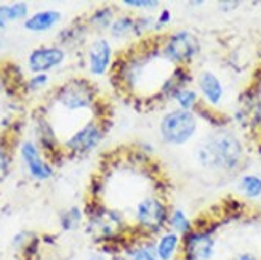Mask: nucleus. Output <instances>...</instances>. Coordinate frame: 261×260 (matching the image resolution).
Returning a JSON list of instances; mask_svg holds the SVG:
<instances>
[{
  "instance_id": "f257e3e1",
  "label": "nucleus",
  "mask_w": 261,
  "mask_h": 260,
  "mask_svg": "<svg viewBox=\"0 0 261 260\" xmlns=\"http://www.w3.org/2000/svg\"><path fill=\"white\" fill-rule=\"evenodd\" d=\"M244 143L229 129H215L196 148V161L213 172H234L244 162Z\"/></svg>"
},
{
  "instance_id": "f03ea898",
  "label": "nucleus",
  "mask_w": 261,
  "mask_h": 260,
  "mask_svg": "<svg viewBox=\"0 0 261 260\" xmlns=\"http://www.w3.org/2000/svg\"><path fill=\"white\" fill-rule=\"evenodd\" d=\"M199 130V121L196 112L173 109L162 116L159 124L161 138L172 146H183L196 137Z\"/></svg>"
},
{
  "instance_id": "7ed1b4c3",
  "label": "nucleus",
  "mask_w": 261,
  "mask_h": 260,
  "mask_svg": "<svg viewBox=\"0 0 261 260\" xmlns=\"http://www.w3.org/2000/svg\"><path fill=\"white\" fill-rule=\"evenodd\" d=\"M170 209L162 199L146 196L135 206V227L144 236H159L168 225Z\"/></svg>"
},
{
  "instance_id": "20e7f679",
  "label": "nucleus",
  "mask_w": 261,
  "mask_h": 260,
  "mask_svg": "<svg viewBox=\"0 0 261 260\" xmlns=\"http://www.w3.org/2000/svg\"><path fill=\"white\" fill-rule=\"evenodd\" d=\"M200 52V42L194 32L179 29L170 32L161 43V56L175 66H188Z\"/></svg>"
},
{
  "instance_id": "39448f33",
  "label": "nucleus",
  "mask_w": 261,
  "mask_h": 260,
  "mask_svg": "<svg viewBox=\"0 0 261 260\" xmlns=\"http://www.w3.org/2000/svg\"><path fill=\"white\" fill-rule=\"evenodd\" d=\"M127 228L125 219L114 209L99 207L93 214H90L88 231L92 233L98 241L114 243L123 234Z\"/></svg>"
},
{
  "instance_id": "423d86ee",
  "label": "nucleus",
  "mask_w": 261,
  "mask_h": 260,
  "mask_svg": "<svg viewBox=\"0 0 261 260\" xmlns=\"http://www.w3.org/2000/svg\"><path fill=\"white\" fill-rule=\"evenodd\" d=\"M217 252L215 233L203 227H194L191 233L183 236L179 260H212Z\"/></svg>"
},
{
  "instance_id": "0eeeda50",
  "label": "nucleus",
  "mask_w": 261,
  "mask_h": 260,
  "mask_svg": "<svg viewBox=\"0 0 261 260\" xmlns=\"http://www.w3.org/2000/svg\"><path fill=\"white\" fill-rule=\"evenodd\" d=\"M56 100L69 111L85 109L93 105L95 88L84 79H74V81H69L58 90Z\"/></svg>"
},
{
  "instance_id": "6e6552de",
  "label": "nucleus",
  "mask_w": 261,
  "mask_h": 260,
  "mask_svg": "<svg viewBox=\"0 0 261 260\" xmlns=\"http://www.w3.org/2000/svg\"><path fill=\"white\" fill-rule=\"evenodd\" d=\"M101 138H103L101 126L98 122L92 121V122H87L85 126H82L75 133H72L71 137L67 138L66 148L72 153L84 154V153H88L93 148H96Z\"/></svg>"
},
{
  "instance_id": "1a4fd4ad",
  "label": "nucleus",
  "mask_w": 261,
  "mask_h": 260,
  "mask_svg": "<svg viewBox=\"0 0 261 260\" xmlns=\"http://www.w3.org/2000/svg\"><path fill=\"white\" fill-rule=\"evenodd\" d=\"M66 58L61 47H39L28 56V66L34 74H47L53 67L60 66Z\"/></svg>"
},
{
  "instance_id": "9d476101",
  "label": "nucleus",
  "mask_w": 261,
  "mask_h": 260,
  "mask_svg": "<svg viewBox=\"0 0 261 260\" xmlns=\"http://www.w3.org/2000/svg\"><path fill=\"white\" fill-rule=\"evenodd\" d=\"M19 153H21V157L22 161H24L28 171H29V175L36 180H48L51 178L53 175V167L43 159L42 154H40V150L37 148V145L28 140L21 145L19 148Z\"/></svg>"
},
{
  "instance_id": "9b49d317",
  "label": "nucleus",
  "mask_w": 261,
  "mask_h": 260,
  "mask_svg": "<svg viewBox=\"0 0 261 260\" xmlns=\"http://www.w3.org/2000/svg\"><path fill=\"white\" fill-rule=\"evenodd\" d=\"M197 90L202 97V103H205L210 108L220 106L224 98V85L221 79L210 69H203L199 73Z\"/></svg>"
},
{
  "instance_id": "f8f14e48",
  "label": "nucleus",
  "mask_w": 261,
  "mask_h": 260,
  "mask_svg": "<svg viewBox=\"0 0 261 260\" xmlns=\"http://www.w3.org/2000/svg\"><path fill=\"white\" fill-rule=\"evenodd\" d=\"M112 45L108 39H96L88 50V69L93 76H105L112 64Z\"/></svg>"
},
{
  "instance_id": "ddd939ff",
  "label": "nucleus",
  "mask_w": 261,
  "mask_h": 260,
  "mask_svg": "<svg viewBox=\"0 0 261 260\" xmlns=\"http://www.w3.org/2000/svg\"><path fill=\"white\" fill-rule=\"evenodd\" d=\"M181 238L179 234L165 230L164 233H161L155 238V241L152 243V249L154 254L159 260H179V254H181Z\"/></svg>"
},
{
  "instance_id": "4468645a",
  "label": "nucleus",
  "mask_w": 261,
  "mask_h": 260,
  "mask_svg": "<svg viewBox=\"0 0 261 260\" xmlns=\"http://www.w3.org/2000/svg\"><path fill=\"white\" fill-rule=\"evenodd\" d=\"M191 81H192V76L186 66H175V69L170 73V76L164 81V84L161 87V93L165 98L172 100L173 95L176 92H179L181 88L189 87Z\"/></svg>"
},
{
  "instance_id": "2eb2a0df",
  "label": "nucleus",
  "mask_w": 261,
  "mask_h": 260,
  "mask_svg": "<svg viewBox=\"0 0 261 260\" xmlns=\"http://www.w3.org/2000/svg\"><path fill=\"white\" fill-rule=\"evenodd\" d=\"M60 21L61 13L58 10H42L24 21V28L31 32H45L55 28Z\"/></svg>"
},
{
  "instance_id": "dca6fc26",
  "label": "nucleus",
  "mask_w": 261,
  "mask_h": 260,
  "mask_svg": "<svg viewBox=\"0 0 261 260\" xmlns=\"http://www.w3.org/2000/svg\"><path fill=\"white\" fill-rule=\"evenodd\" d=\"M167 228L183 238V236H186L188 233L194 230V223H192V220L183 209H172L168 216Z\"/></svg>"
},
{
  "instance_id": "f3484780",
  "label": "nucleus",
  "mask_w": 261,
  "mask_h": 260,
  "mask_svg": "<svg viewBox=\"0 0 261 260\" xmlns=\"http://www.w3.org/2000/svg\"><path fill=\"white\" fill-rule=\"evenodd\" d=\"M237 188L247 199H259L261 198V177L256 174H245L239 178Z\"/></svg>"
},
{
  "instance_id": "a211bd4d",
  "label": "nucleus",
  "mask_w": 261,
  "mask_h": 260,
  "mask_svg": "<svg viewBox=\"0 0 261 260\" xmlns=\"http://www.w3.org/2000/svg\"><path fill=\"white\" fill-rule=\"evenodd\" d=\"M28 4L18 2L13 5H2L0 7V28H5L8 22L28 19Z\"/></svg>"
},
{
  "instance_id": "6ab92c4d",
  "label": "nucleus",
  "mask_w": 261,
  "mask_h": 260,
  "mask_svg": "<svg viewBox=\"0 0 261 260\" xmlns=\"http://www.w3.org/2000/svg\"><path fill=\"white\" fill-rule=\"evenodd\" d=\"M175 103L178 105V109H183V111H192L199 106L200 103V97L196 92L194 88L186 87V88H181L179 92H176L172 98Z\"/></svg>"
},
{
  "instance_id": "aec40b11",
  "label": "nucleus",
  "mask_w": 261,
  "mask_h": 260,
  "mask_svg": "<svg viewBox=\"0 0 261 260\" xmlns=\"http://www.w3.org/2000/svg\"><path fill=\"white\" fill-rule=\"evenodd\" d=\"M133 28H135V16L123 15L112 21L109 31L114 39H127L128 36H133Z\"/></svg>"
},
{
  "instance_id": "412c9836",
  "label": "nucleus",
  "mask_w": 261,
  "mask_h": 260,
  "mask_svg": "<svg viewBox=\"0 0 261 260\" xmlns=\"http://www.w3.org/2000/svg\"><path fill=\"white\" fill-rule=\"evenodd\" d=\"M114 19H116V16H114V10H112V7H101V8L95 10L93 15L90 16V25L98 29H106V28H111Z\"/></svg>"
},
{
  "instance_id": "4be33fe9",
  "label": "nucleus",
  "mask_w": 261,
  "mask_h": 260,
  "mask_svg": "<svg viewBox=\"0 0 261 260\" xmlns=\"http://www.w3.org/2000/svg\"><path fill=\"white\" fill-rule=\"evenodd\" d=\"M82 219H84L82 210L79 209V207H71L69 210H66V212L61 214V219H60L61 228L64 231H72V230L81 227Z\"/></svg>"
},
{
  "instance_id": "5701e85b",
  "label": "nucleus",
  "mask_w": 261,
  "mask_h": 260,
  "mask_svg": "<svg viewBox=\"0 0 261 260\" xmlns=\"http://www.w3.org/2000/svg\"><path fill=\"white\" fill-rule=\"evenodd\" d=\"M154 25H155V18L152 16H135V28H133V36L135 37H141L146 34L154 32Z\"/></svg>"
},
{
  "instance_id": "b1692460",
  "label": "nucleus",
  "mask_w": 261,
  "mask_h": 260,
  "mask_svg": "<svg viewBox=\"0 0 261 260\" xmlns=\"http://www.w3.org/2000/svg\"><path fill=\"white\" fill-rule=\"evenodd\" d=\"M130 260H159L154 254L152 243H143L133 246L130 251Z\"/></svg>"
},
{
  "instance_id": "393cba45",
  "label": "nucleus",
  "mask_w": 261,
  "mask_h": 260,
  "mask_svg": "<svg viewBox=\"0 0 261 260\" xmlns=\"http://www.w3.org/2000/svg\"><path fill=\"white\" fill-rule=\"evenodd\" d=\"M123 5L133 10H155L161 4L157 0H123Z\"/></svg>"
},
{
  "instance_id": "a878e982",
  "label": "nucleus",
  "mask_w": 261,
  "mask_h": 260,
  "mask_svg": "<svg viewBox=\"0 0 261 260\" xmlns=\"http://www.w3.org/2000/svg\"><path fill=\"white\" fill-rule=\"evenodd\" d=\"M170 22H172V11L168 8H161L159 15L155 18V25H154V32H161L164 31Z\"/></svg>"
},
{
  "instance_id": "bb28decb",
  "label": "nucleus",
  "mask_w": 261,
  "mask_h": 260,
  "mask_svg": "<svg viewBox=\"0 0 261 260\" xmlns=\"http://www.w3.org/2000/svg\"><path fill=\"white\" fill-rule=\"evenodd\" d=\"M47 84H48V76H47V74H34V76L29 79L28 88L31 90V92H36V90L43 88Z\"/></svg>"
},
{
  "instance_id": "cd10ccee",
  "label": "nucleus",
  "mask_w": 261,
  "mask_h": 260,
  "mask_svg": "<svg viewBox=\"0 0 261 260\" xmlns=\"http://www.w3.org/2000/svg\"><path fill=\"white\" fill-rule=\"evenodd\" d=\"M8 169H10V159H8V154L7 151L0 146V182L7 177L8 174Z\"/></svg>"
},
{
  "instance_id": "c85d7f7f",
  "label": "nucleus",
  "mask_w": 261,
  "mask_h": 260,
  "mask_svg": "<svg viewBox=\"0 0 261 260\" xmlns=\"http://www.w3.org/2000/svg\"><path fill=\"white\" fill-rule=\"evenodd\" d=\"M231 260H261V258L258 255H255L253 252H241V254L234 255Z\"/></svg>"
},
{
  "instance_id": "c756f323",
  "label": "nucleus",
  "mask_w": 261,
  "mask_h": 260,
  "mask_svg": "<svg viewBox=\"0 0 261 260\" xmlns=\"http://www.w3.org/2000/svg\"><path fill=\"white\" fill-rule=\"evenodd\" d=\"M87 260H109L106 255H101V254H93V255H90Z\"/></svg>"
}]
</instances>
